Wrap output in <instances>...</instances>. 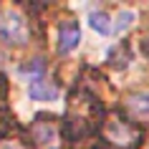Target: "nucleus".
<instances>
[{
  "mask_svg": "<svg viewBox=\"0 0 149 149\" xmlns=\"http://www.w3.org/2000/svg\"><path fill=\"white\" fill-rule=\"evenodd\" d=\"M0 38L10 46H20L28 40V23L18 10H5L0 15Z\"/></svg>",
  "mask_w": 149,
  "mask_h": 149,
  "instance_id": "f257e3e1",
  "label": "nucleus"
},
{
  "mask_svg": "<svg viewBox=\"0 0 149 149\" xmlns=\"http://www.w3.org/2000/svg\"><path fill=\"white\" fill-rule=\"evenodd\" d=\"M28 99L36 104H58L61 91L48 81H36V84H28Z\"/></svg>",
  "mask_w": 149,
  "mask_h": 149,
  "instance_id": "f03ea898",
  "label": "nucleus"
},
{
  "mask_svg": "<svg viewBox=\"0 0 149 149\" xmlns=\"http://www.w3.org/2000/svg\"><path fill=\"white\" fill-rule=\"evenodd\" d=\"M86 23H88V28H91L94 33H99V36H111V33H114V28H111V18L106 15L104 10H99V8L88 10Z\"/></svg>",
  "mask_w": 149,
  "mask_h": 149,
  "instance_id": "7ed1b4c3",
  "label": "nucleus"
},
{
  "mask_svg": "<svg viewBox=\"0 0 149 149\" xmlns=\"http://www.w3.org/2000/svg\"><path fill=\"white\" fill-rule=\"evenodd\" d=\"M79 43H81V31L73 28V25H66V28H61V33H58L56 48H58V53H71V51L79 48Z\"/></svg>",
  "mask_w": 149,
  "mask_h": 149,
  "instance_id": "20e7f679",
  "label": "nucleus"
},
{
  "mask_svg": "<svg viewBox=\"0 0 149 149\" xmlns=\"http://www.w3.org/2000/svg\"><path fill=\"white\" fill-rule=\"evenodd\" d=\"M43 73H46V63L43 58H33L31 63L25 66H18V76L28 84H36V81H43Z\"/></svg>",
  "mask_w": 149,
  "mask_h": 149,
  "instance_id": "39448f33",
  "label": "nucleus"
},
{
  "mask_svg": "<svg viewBox=\"0 0 149 149\" xmlns=\"http://www.w3.org/2000/svg\"><path fill=\"white\" fill-rule=\"evenodd\" d=\"M33 136H36L38 147H53L56 141H58V132H56L53 124H38L36 132H33Z\"/></svg>",
  "mask_w": 149,
  "mask_h": 149,
  "instance_id": "423d86ee",
  "label": "nucleus"
},
{
  "mask_svg": "<svg viewBox=\"0 0 149 149\" xmlns=\"http://www.w3.org/2000/svg\"><path fill=\"white\" fill-rule=\"evenodd\" d=\"M106 134H109V139L116 141V144H132V139H134V132L129 126L119 124V121H111V124L106 126Z\"/></svg>",
  "mask_w": 149,
  "mask_h": 149,
  "instance_id": "0eeeda50",
  "label": "nucleus"
},
{
  "mask_svg": "<svg viewBox=\"0 0 149 149\" xmlns=\"http://www.w3.org/2000/svg\"><path fill=\"white\" fill-rule=\"evenodd\" d=\"M134 20H136V13L132 8H121L116 13V18L111 20V28H114V33H126L134 25Z\"/></svg>",
  "mask_w": 149,
  "mask_h": 149,
  "instance_id": "6e6552de",
  "label": "nucleus"
},
{
  "mask_svg": "<svg viewBox=\"0 0 149 149\" xmlns=\"http://www.w3.org/2000/svg\"><path fill=\"white\" fill-rule=\"evenodd\" d=\"M126 106L139 114V116H149V91H139V94H132L126 99Z\"/></svg>",
  "mask_w": 149,
  "mask_h": 149,
  "instance_id": "1a4fd4ad",
  "label": "nucleus"
},
{
  "mask_svg": "<svg viewBox=\"0 0 149 149\" xmlns=\"http://www.w3.org/2000/svg\"><path fill=\"white\" fill-rule=\"evenodd\" d=\"M0 149H23L20 144H15V141H3L0 144Z\"/></svg>",
  "mask_w": 149,
  "mask_h": 149,
  "instance_id": "9d476101",
  "label": "nucleus"
},
{
  "mask_svg": "<svg viewBox=\"0 0 149 149\" xmlns=\"http://www.w3.org/2000/svg\"><path fill=\"white\" fill-rule=\"evenodd\" d=\"M144 48H147V51H149V38H147V40H144Z\"/></svg>",
  "mask_w": 149,
  "mask_h": 149,
  "instance_id": "9b49d317",
  "label": "nucleus"
},
{
  "mask_svg": "<svg viewBox=\"0 0 149 149\" xmlns=\"http://www.w3.org/2000/svg\"><path fill=\"white\" fill-rule=\"evenodd\" d=\"M147 149H149V147H147Z\"/></svg>",
  "mask_w": 149,
  "mask_h": 149,
  "instance_id": "f8f14e48",
  "label": "nucleus"
}]
</instances>
